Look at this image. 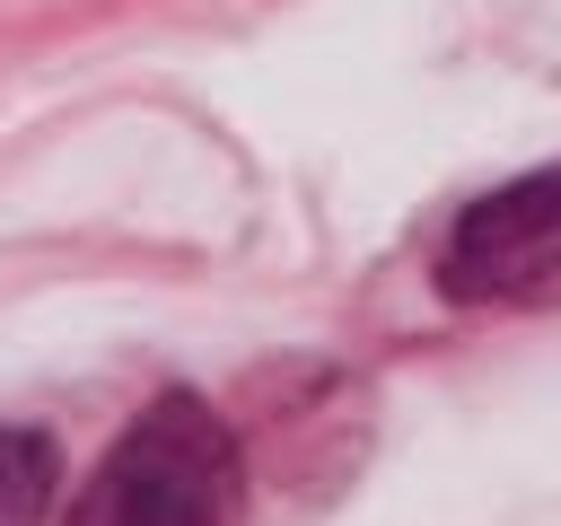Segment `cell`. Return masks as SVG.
I'll list each match as a JSON object with an SVG mask.
<instances>
[{
	"label": "cell",
	"mask_w": 561,
	"mask_h": 526,
	"mask_svg": "<svg viewBox=\"0 0 561 526\" xmlns=\"http://www.w3.org/2000/svg\"><path fill=\"white\" fill-rule=\"evenodd\" d=\"M237 500H245L237 430L175 386L131 412V430L105 447V465L61 508V526H237Z\"/></svg>",
	"instance_id": "obj_1"
},
{
	"label": "cell",
	"mask_w": 561,
	"mask_h": 526,
	"mask_svg": "<svg viewBox=\"0 0 561 526\" xmlns=\"http://www.w3.org/2000/svg\"><path fill=\"white\" fill-rule=\"evenodd\" d=\"M438 298L456 307H561V158L465 202L438 245Z\"/></svg>",
	"instance_id": "obj_2"
},
{
	"label": "cell",
	"mask_w": 561,
	"mask_h": 526,
	"mask_svg": "<svg viewBox=\"0 0 561 526\" xmlns=\"http://www.w3.org/2000/svg\"><path fill=\"white\" fill-rule=\"evenodd\" d=\"M61 491V447L44 430L0 421V526H44Z\"/></svg>",
	"instance_id": "obj_3"
}]
</instances>
